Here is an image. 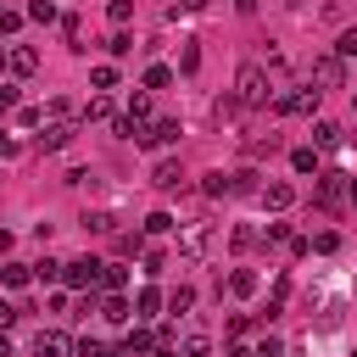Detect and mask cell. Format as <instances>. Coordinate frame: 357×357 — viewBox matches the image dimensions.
I'll return each instance as SVG.
<instances>
[{
	"label": "cell",
	"mask_w": 357,
	"mask_h": 357,
	"mask_svg": "<svg viewBox=\"0 0 357 357\" xmlns=\"http://www.w3.org/2000/svg\"><path fill=\"white\" fill-rule=\"evenodd\" d=\"M268 95H273V78L262 73V61H245V67L234 73V100L251 112V106H268Z\"/></svg>",
	"instance_id": "cell-1"
},
{
	"label": "cell",
	"mask_w": 357,
	"mask_h": 357,
	"mask_svg": "<svg viewBox=\"0 0 357 357\" xmlns=\"http://www.w3.org/2000/svg\"><path fill=\"white\" fill-rule=\"evenodd\" d=\"M318 100H324V89H312V84H296V89L273 95V112H279V117H312V112H318Z\"/></svg>",
	"instance_id": "cell-2"
},
{
	"label": "cell",
	"mask_w": 357,
	"mask_h": 357,
	"mask_svg": "<svg viewBox=\"0 0 357 357\" xmlns=\"http://www.w3.org/2000/svg\"><path fill=\"white\" fill-rule=\"evenodd\" d=\"M212 245H218V234H212V223H184V234H178V257H190V262H201V257H212Z\"/></svg>",
	"instance_id": "cell-3"
},
{
	"label": "cell",
	"mask_w": 357,
	"mask_h": 357,
	"mask_svg": "<svg viewBox=\"0 0 357 357\" xmlns=\"http://www.w3.org/2000/svg\"><path fill=\"white\" fill-rule=\"evenodd\" d=\"M346 84V61L329 50V56H312V89H340Z\"/></svg>",
	"instance_id": "cell-4"
},
{
	"label": "cell",
	"mask_w": 357,
	"mask_h": 357,
	"mask_svg": "<svg viewBox=\"0 0 357 357\" xmlns=\"http://www.w3.org/2000/svg\"><path fill=\"white\" fill-rule=\"evenodd\" d=\"M61 279H67L73 290H84V284H100V262H95V257H73V262H61Z\"/></svg>",
	"instance_id": "cell-5"
},
{
	"label": "cell",
	"mask_w": 357,
	"mask_h": 357,
	"mask_svg": "<svg viewBox=\"0 0 357 357\" xmlns=\"http://www.w3.org/2000/svg\"><path fill=\"white\" fill-rule=\"evenodd\" d=\"M73 139H78V128H73V123H45V134H39V151H45V156H56V151H67Z\"/></svg>",
	"instance_id": "cell-6"
},
{
	"label": "cell",
	"mask_w": 357,
	"mask_h": 357,
	"mask_svg": "<svg viewBox=\"0 0 357 357\" xmlns=\"http://www.w3.org/2000/svg\"><path fill=\"white\" fill-rule=\"evenodd\" d=\"M33 357H73V340L61 329H39L33 335Z\"/></svg>",
	"instance_id": "cell-7"
},
{
	"label": "cell",
	"mask_w": 357,
	"mask_h": 357,
	"mask_svg": "<svg viewBox=\"0 0 357 357\" xmlns=\"http://www.w3.org/2000/svg\"><path fill=\"white\" fill-rule=\"evenodd\" d=\"M6 67H11L17 78H33V73H39V50H28V45H11V50H6Z\"/></svg>",
	"instance_id": "cell-8"
},
{
	"label": "cell",
	"mask_w": 357,
	"mask_h": 357,
	"mask_svg": "<svg viewBox=\"0 0 357 357\" xmlns=\"http://www.w3.org/2000/svg\"><path fill=\"white\" fill-rule=\"evenodd\" d=\"M151 184L162 190V195H173V190H184V167L167 156V162H156V173H151Z\"/></svg>",
	"instance_id": "cell-9"
},
{
	"label": "cell",
	"mask_w": 357,
	"mask_h": 357,
	"mask_svg": "<svg viewBox=\"0 0 357 357\" xmlns=\"http://www.w3.org/2000/svg\"><path fill=\"white\" fill-rule=\"evenodd\" d=\"M257 195H262V206H268V212H284V206L296 201V184H284V178H273V184H262Z\"/></svg>",
	"instance_id": "cell-10"
},
{
	"label": "cell",
	"mask_w": 357,
	"mask_h": 357,
	"mask_svg": "<svg viewBox=\"0 0 357 357\" xmlns=\"http://www.w3.org/2000/svg\"><path fill=\"white\" fill-rule=\"evenodd\" d=\"M178 351H184V357H212V335H206V329H184Z\"/></svg>",
	"instance_id": "cell-11"
},
{
	"label": "cell",
	"mask_w": 357,
	"mask_h": 357,
	"mask_svg": "<svg viewBox=\"0 0 357 357\" xmlns=\"http://www.w3.org/2000/svg\"><path fill=\"white\" fill-rule=\"evenodd\" d=\"M84 123H112V100H106V95L84 100Z\"/></svg>",
	"instance_id": "cell-12"
},
{
	"label": "cell",
	"mask_w": 357,
	"mask_h": 357,
	"mask_svg": "<svg viewBox=\"0 0 357 357\" xmlns=\"http://www.w3.org/2000/svg\"><path fill=\"white\" fill-rule=\"evenodd\" d=\"M229 190H234V195H251V190H257V167H234V173H229Z\"/></svg>",
	"instance_id": "cell-13"
},
{
	"label": "cell",
	"mask_w": 357,
	"mask_h": 357,
	"mask_svg": "<svg viewBox=\"0 0 357 357\" xmlns=\"http://www.w3.org/2000/svg\"><path fill=\"white\" fill-rule=\"evenodd\" d=\"M100 284H106V290H123V284H128V268H123V262H100Z\"/></svg>",
	"instance_id": "cell-14"
},
{
	"label": "cell",
	"mask_w": 357,
	"mask_h": 357,
	"mask_svg": "<svg viewBox=\"0 0 357 357\" xmlns=\"http://www.w3.org/2000/svg\"><path fill=\"white\" fill-rule=\"evenodd\" d=\"M201 67V50H195V39H178V73H195Z\"/></svg>",
	"instance_id": "cell-15"
},
{
	"label": "cell",
	"mask_w": 357,
	"mask_h": 357,
	"mask_svg": "<svg viewBox=\"0 0 357 357\" xmlns=\"http://www.w3.org/2000/svg\"><path fill=\"white\" fill-rule=\"evenodd\" d=\"M312 139H318L324 151H329V145H340V123H324V117H318V123H312Z\"/></svg>",
	"instance_id": "cell-16"
},
{
	"label": "cell",
	"mask_w": 357,
	"mask_h": 357,
	"mask_svg": "<svg viewBox=\"0 0 357 357\" xmlns=\"http://www.w3.org/2000/svg\"><path fill=\"white\" fill-rule=\"evenodd\" d=\"M290 167H296V173H318V151H312V145L290 151Z\"/></svg>",
	"instance_id": "cell-17"
},
{
	"label": "cell",
	"mask_w": 357,
	"mask_h": 357,
	"mask_svg": "<svg viewBox=\"0 0 357 357\" xmlns=\"http://www.w3.org/2000/svg\"><path fill=\"white\" fill-rule=\"evenodd\" d=\"M100 312H106V318H112V324H128V318H134V312H128V301H123V296H117V290H112V296H106V307H100Z\"/></svg>",
	"instance_id": "cell-18"
},
{
	"label": "cell",
	"mask_w": 357,
	"mask_h": 357,
	"mask_svg": "<svg viewBox=\"0 0 357 357\" xmlns=\"http://www.w3.org/2000/svg\"><path fill=\"white\" fill-rule=\"evenodd\" d=\"M335 195H340V173H318V201L329 206Z\"/></svg>",
	"instance_id": "cell-19"
},
{
	"label": "cell",
	"mask_w": 357,
	"mask_h": 357,
	"mask_svg": "<svg viewBox=\"0 0 357 357\" xmlns=\"http://www.w3.org/2000/svg\"><path fill=\"white\" fill-rule=\"evenodd\" d=\"M0 279H6V284H11V290H22V284H28V279H33V273H28V268H22V262H6V268H0Z\"/></svg>",
	"instance_id": "cell-20"
},
{
	"label": "cell",
	"mask_w": 357,
	"mask_h": 357,
	"mask_svg": "<svg viewBox=\"0 0 357 357\" xmlns=\"http://www.w3.org/2000/svg\"><path fill=\"white\" fill-rule=\"evenodd\" d=\"M229 290H234V296H251V290H257V273H251V268L229 273Z\"/></svg>",
	"instance_id": "cell-21"
},
{
	"label": "cell",
	"mask_w": 357,
	"mask_h": 357,
	"mask_svg": "<svg viewBox=\"0 0 357 357\" xmlns=\"http://www.w3.org/2000/svg\"><path fill=\"white\" fill-rule=\"evenodd\" d=\"M134 307H139V312H134V318H151V312H156V307H162V290H151V284H145V290H139V301H134Z\"/></svg>",
	"instance_id": "cell-22"
},
{
	"label": "cell",
	"mask_w": 357,
	"mask_h": 357,
	"mask_svg": "<svg viewBox=\"0 0 357 357\" xmlns=\"http://www.w3.org/2000/svg\"><path fill=\"white\" fill-rule=\"evenodd\" d=\"M173 84V67H145V89H167Z\"/></svg>",
	"instance_id": "cell-23"
},
{
	"label": "cell",
	"mask_w": 357,
	"mask_h": 357,
	"mask_svg": "<svg viewBox=\"0 0 357 357\" xmlns=\"http://www.w3.org/2000/svg\"><path fill=\"white\" fill-rule=\"evenodd\" d=\"M45 117H50V123H67V117H73V100H67V95H56V100L45 106Z\"/></svg>",
	"instance_id": "cell-24"
},
{
	"label": "cell",
	"mask_w": 357,
	"mask_h": 357,
	"mask_svg": "<svg viewBox=\"0 0 357 357\" xmlns=\"http://www.w3.org/2000/svg\"><path fill=\"white\" fill-rule=\"evenodd\" d=\"M128 117H134V123H145V117H151V95H145V89H139V95H128Z\"/></svg>",
	"instance_id": "cell-25"
},
{
	"label": "cell",
	"mask_w": 357,
	"mask_h": 357,
	"mask_svg": "<svg viewBox=\"0 0 357 357\" xmlns=\"http://www.w3.org/2000/svg\"><path fill=\"white\" fill-rule=\"evenodd\" d=\"M201 190H206L212 201H218V195H234V190H229V173H206V184H201Z\"/></svg>",
	"instance_id": "cell-26"
},
{
	"label": "cell",
	"mask_w": 357,
	"mask_h": 357,
	"mask_svg": "<svg viewBox=\"0 0 357 357\" xmlns=\"http://www.w3.org/2000/svg\"><path fill=\"white\" fill-rule=\"evenodd\" d=\"M167 307H173V312H190V307H195V290H190V284H178V290L167 296Z\"/></svg>",
	"instance_id": "cell-27"
},
{
	"label": "cell",
	"mask_w": 357,
	"mask_h": 357,
	"mask_svg": "<svg viewBox=\"0 0 357 357\" xmlns=\"http://www.w3.org/2000/svg\"><path fill=\"white\" fill-rule=\"evenodd\" d=\"M17 123H22V128H45V112H39V106H17Z\"/></svg>",
	"instance_id": "cell-28"
},
{
	"label": "cell",
	"mask_w": 357,
	"mask_h": 357,
	"mask_svg": "<svg viewBox=\"0 0 357 357\" xmlns=\"http://www.w3.org/2000/svg\"><path fill=\"white\" fill-rule=\"evenodd\" d=\"M84 229H89V234H112V218H106V212H84Z\"/></svg>",
	"instance_id": "cell-29"
},
{
	"label": "cell",
	"mask_w": 357,
	"mask_h": 357,
	"mask_svg": "<svg viewBox=\"0 0 357 357\" xmlns=\"http://www.w3.org/2000/svg\"><path fill=\"white\" fill-rule=\"evenodd\" d=\"M167 229H173V212H151L145 218V234H167Z\"/></svg>",
	"instance_id": "cell-30"
},
{
	"label": "cell",
	"mask_w": 357,
	"mask_h": 357,
	"mask_svg": "<svg viewBox=\"0 0 357 357\" xmlns=\"http://www.w3.org/2000/svg\"><path fill=\"white\" fill-rule=\"evenodd\" d=\"M139 351H156V340H151L145 329H134V335H128V357H139Z\"/></svg>",
	"instance_id": "cell-31"
},
{
	"label": "cell",
	"mask_w": 357,
	"mask_h": 357,
	"mask_svg": "<svg viewBox=\"0 0 357 357\" xmlns=\"http://www.w3.org/2000/svg\"><path fill=\"white\" fill-rule=\"evenodd\" d=\"M28 17H33V22H56V0H33Z\"/></svg>",
	"instance_id": "cell-32"
},
{
	"label": "cell",
	"mask_w": 357,
	"mask_h": 357,
	"mask_svg": "<svg viewBox=\"0 0 357 357\" xmlns=\"http://www.w3.org/2000/svg\"><path fill=\"white\" fill-rule=\"evenodd\" d=\"M335 56H340V61H346V56H357V28H346V33L335 39Z\"/></svg>",
	"instance_id": "cell-33"
},
{
	"label": "cell",
	"mask_w": 357,
	"mask_h": 357,
	"mask_svg": "<svg viewBox=\"0 0 357 357\" xmlns=\"http://www.w3.org/2000/svg\"><path fill=\"white\" fill-rule=\"evenodd\" d=\"M61 28H67V45H73V50H84V22H78V17H67Z\"/></svg>",
	"instance_id": "cell-34"
},
{
	"label": "cell",
	"mask_w": 357,
	"mask_h": 357,
	"mask_svg": "<svg viewBox=\"0 0 357 357\" xmlns=\"http://www.w3.org/2000/svg\"><path fill=\"white\" fill-rule=\"evenodd\" d=\"M106 50H112V56H128V50H134V39H128V33H123V28H117V33H112V39H106Z\"/></svg>",
	"instance_id": "cell-35"
},
{
	"label": "cell",
	"mask_w": 357,
	"mask_h": 357,
	"mask_svg": "<svg viewBox=\"0 0 357 357\" xmlns=\"http://www.w3.org/2000/svg\"><path fill=\"white\" fill-rule=\"evenodd\" d=\"M89 84H95V89H112V84H117V67H95Z\"/></svg>",
	"instance_id": "cell-36"
},
{
	"label": "cell",
	"mask_w": 357,
	"mask_h": 357,
	"mask_svg": "<svg viewBox=\"0 0 357 357\" xmlns=\"http://www.w3.org/2000/svg\"><path fill=\"white\" fill-rule=\"evenodd\" d=\"M335 245H340V240H335V234H329V229H324V234H318V240H307V251H318V257H329V251H335Z\"/></svg>",
	"instance_id": "cell-37"
},
{
	"label": "cell",
	"mask_w": 357,
	"mask_h": 357,
	"mask_svg": "<svg viewBox=\"0 0 357 357\" xmlns=\"http://www.w3.org/2000/svg\"><path fill=\"white\" fill-rule=\"evenodd\" d=\"M106 11H112V22H117V28H123V22H128V17H134V0H112V6H106Z\"/></svg>",
	"instance_id": "cell-38"
},
{
	"label": "cell",
	"mask_w": 357,
	"mask_h": 357,
	"mask_svg": "<svg viewBox=\"0 0 357 357\" xmlns=\"http://www.w3.org/2000/svg\"><path fill=\"white\" fill-rule=\"evenodd\" d=\"M251 357H284V346L268 335V340H257V346H251Z\"/></svg>",
	"instance_id": "cell-39"
},
{
	"label": "cell",
	"mask_w": 357,
	"mask_h": 357,
	"mask_svg": "<svg viewBox=\"0 0 357 357\" xmlns=\"http://www.w3.org/2000/svg\"><path fill=\"white\" fill-rule=\"evenodd\" d=\"M251 240H257V229H245V223H240V229H234V240H229V245H234V251H245V245H251Z\"/></svg>",
	"instance_id": "cell-40"
},
{
	"label": "cell",
	"mask_w": 357,
	"mask_h": 357,
	"mask_svg": "<svg viewBox=\"0 0 357 357\" xmlns=\"http://www.w3.org/2000/svg\"><path fill=\"white\" fill-rule=\"evenodd\" d=\"M139 245H145V234H117V251H128V257H134Z\"/></svg>",
	"instance_id": "cell-41"
},
{
	"label": "cell",
	"mask_w": 357,
	"mask_h": 357,
	"mask_svg": "<svg viewBox=\"0 0 357 357\" xmlns=\"http://www.w3.org/2000/svg\"><path fill=\"white\" fill-rule=\"evenodd\" d=\"M73 351H78V357H100V351H106V346H100V340H89V335H84V340H78V346H73Z\"/></svg>",
	"instance_id": "cell-42"
},
{
	"label": "cell",
	"mask_w": 357,
	"mask_h": 357,
	"mask_svg": "<svg viewBox=\"0 0 357 357\" xmlns=\"http://www.w3.org/2000/svg\"><path fill=\"white\" fill-rule=\"evenodd\" d=\"M11 324H17V307H11V301H0V329H11Z\"/></svg>",
	"instance_id": "cell-43"
},
{
	"label": "cell",
	"mask_w": 357,
	"mask_h": 357,
	"mask_svg": "<svg viewBox=\"0 0 357 357\" xmlns=\"http://www.w3.org/2000/svg\"><path fill=\"white\" fill-rule=\"evenodd\" d=\"M17 106V89H0V112H11Z\"/></svg>",
	"instance_id": "cell-44"
},
{
	"label": "cell",
	"mask_w": 357,
	"mask_h": 357,
	"mask_svg": "<svg viewBox=\"0 0 357 357\" xmlns=\"http://www.w3.org/2000/svg\"><path fill=\"white\" fill-rule=\"evenodd\" d=\"M234 11H240V17H251V11H257V0H234Z\"/></svg>",
	"instance_id": "cell-45"
},
{
	"label": "cell",
	"mask_w": 357,
	"mask_h": 357,
	"mask_svg": "<svg viewBox=\"0 0 357 357\" xmlns=\"http://www.w3.org/2000/svg\"><path fill=\"white\" fill-rule=\"evenodd\" d=\"M223 357H251V351H245V346H240V340H234V346H229V351H223Z\"/></svg>",
	"instance_id": "cell-46"
},
{
	"label": "cell",
	"mask_w": 357,
	"mask_h": 357,
	"mask_svg": "<svg viewBox=\"0 0 357 357\" xmlns=\"http://www.w3.org/2000/svg\"><path fill=\"white\" fill-rule=\"evenodd\" d=\"M201 6H206V0H178V11H201Z\"/></svg>",
	"instance_id": "cell-47"
},
{
	"label": "cell",
	"mask_w": 357,
	"mask_h": 357,
	"mask_svg": "<svg viewBox=\"0 0 357 357\" xmlns=\"http://www.w3.org/2000/svg\"><path fill=\"white\" fill-rule=\"evenodd\" d=\"M346 201H351V206H357V178H351V184H346Z\"/></svg>",
	"instance_id": "cell-48"
},
{
	"label": "cell",
	"mask_w": 357,
	"mask_h": 357,
	"mask_svg": "<svg viewBox=\"0 0 357 357\" xmlns=\"http://www.w3.org/2000/svg\"><path fill=\"white\" fill-rule=\"evenodd\" d=\"M0 357H11V340H6V335H0Z\"/></svg>",
	"instance_id": "cell-49"
},
{
	"label": "cell",
	"mask_w": 357,
	"mask_h": 357,
	"mask_svg": "<svg viewBox=\"0 0 357 357\" xmlns=\"http://www.w3.org/2000/svg\"><path fill=\"white\" fill-rule=\"evenodd\" d=\"M6 151H11V139H6V134H0V156H6Z\"/></svg>",
	"instance_id": "cell-50"
},
{
	"label": "cell",
	"mask_w": 357,
	"mask_h": 357,
	"mask_svg": "<svg viewBox=\"0 0 357 357\" xmlns=\"http://www.w3.org/2000/svg\"><path fill=\"white\" fill-rule=\"evenodd\" d=\"M100 357H123V351H100Z\"/></svg>",
	"instance_id": "cell-51"
},
{
	"label": "cell",
	"mask_w": 357,
	"mask_h": 357,
	"mask_svg": "<svg viewBox=\"0 0 357 357\" xmlns=\"http://www.w3.org/2000/svg\"><path fill=\"white\" fill-rule=\"evenodd\" d=\"M0 67H6V50H0Z\"/></svg>",
	"instance_id": "cell-52"
},
{
	"label": "cell",
	"mask_w": 357,
	"mask_h": 357,
	"mask_svg": "<svg viewBox=\"0 0 357 357\" xmlns=\"http://www.w3.org/2000/svg\"><path fill=\"white\" fill-rule=\"evenodd\" d=\"M351 357H357V351H351Z\"/></svg>",
	"instance_id": "cell-53"
}]
</instances>
